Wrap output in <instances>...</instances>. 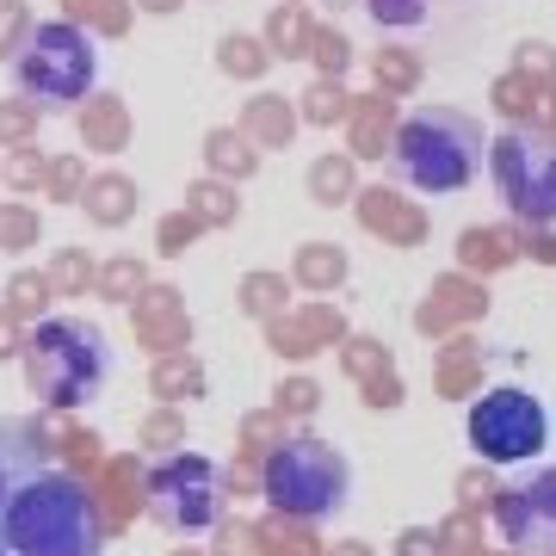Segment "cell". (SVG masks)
<instances>
[{
  "label": "cell",
  "mask_w": 556,
  "mask_h": 556,
  "mask_svg": "<svg viewBox=\"0 0 556 556\" xmlns=\"http://www.w3.org/2000/svg\"><path fill=\"white\" fill-rule=\"evenodd\" d=\"M13 556H100V514L75 477H31L0 514Z\"/></svg>",
  "instance_id": "6da1fadb"
},
{
  "label": "cell",
  "mask_w": 556,
  "mask_h": 556,
  "mask_svg": "<svg viewBox=\"0 0 556 556\" xmlns=\"http://www.w3.org/2000/svg\"><path fill=\"white\" fill-rule=\"evenodd\" d=\"M482 167V130L464 112L427 105L396 130V174L420 192H457Z\"/></svg>",
  "instance_id": "7a4b0ae2"
},
{
  "label": "cell",
  "mask_w": 556,
  "mask_h": 556,
  "mask_svg": "<svg viewBox=\"0 0 556 556\" xmlns=\"http://www.w3.org/2000/svg\"><path fill=\"white\" fill-rule=\"evenodd\" d=\"M105 365H112V358H105V340H100V328H87V321L56 316L25 340V378H31V390H38L43 402H56V408L93 396L105 383Z\"/></svg>",
  "instance_id": "3957f363"
},
{
  "label": "cell",
  "mask_w": 556,
  "mask_h": 556,
  "mask_svg": "<svg viewBox=\"0 0 556 556\" xmlns=\"http://www.w3.org/2000/svg\"><path fill=\"white\" fill-rule=\"evenodd\" d=\"M93 75H100V56H93V43L80 38L75 25H38L20 43V56H13L20 93L38 105H75L93 87Z\"/></svg>",
  "instance_id": "277c9868"
},
{
  "label": "cell",
  "mask_w": 556,
  "mask_h": 556,
  "mask_svg": "<svg viewBox=\"0 0 556 556\" xmlns=\"http://www.w3.org/2000/svg\"><path fill=\"white\" fill-rule=\"evenodd\" d=\"M266 501L278 514L321 519L346 501V457L321 439H291L266 457Z\"/></svg>",
  "instance_id": "5b68a950"
},
{
  "label": "cell",
  "mask_w": 556,
  "mask_h": 556,
  "mask_svg": "<svg viewBox=\"0 0 556 556\" xmlns=\"http://www.w3.org/2000/svg\"><path fill=\"white\" fill-rule=\"evenodd\" d=\"M149 507L167 532H211L229 507L223 470L211 457H167L155 477H149Z\"/></svg>",
  "instance_id": "8992f818"
},
{
  "label": "cell",
  "mask_w": 556,
  "mask_h": 556,
  "mask_svg": "<svg viewBox=\"0 0 556 556\" xmlns=\"http://www.w3.org/2000/svg\"><path fill=\"white\" fill-rule=\"evenodd\" d=\"M551 439V415L532 390H489V396L470 408V445H477L489 464H519V457H538Z\"/></svg>",
  "instance_id": "52a82bcc"
},
{
  "label": "cell",
  "mask_w": 556,
  "mask_h": 556,
  "mask_svg": "<svg viewBox=\"0 0 556 556\" xmlns=\"http://www.w3.org/2000/svg\"><path fill=\"white\" fill-rule=\"evenodd\" d=\"M501 199L526 223H556V137L544 130H507L495 142Z\"/></svg>",
  "instance_id": "ba28073f"
},
{
  "label": "cell",
  "mask_w": 556,
  "mask_h": 556,
  "mask_svg": "<svg viewBox=\"0 0 556 556\" xmlns=\"http://www.w3.org/2000/svg\"><path fill=\"white\" fill-rule=\"evenodd\" d=\"M501 526H507L519 551L556 556V470H544L532 489H514L507 507H501Z\"/></svg>",
  "instance_id": "9c48e42d"
},
{
  "label": "cell",
  "mask_w": 556,
  "mask_h": 556,
  "mask_svg": "<svg viewBox=\"0 0 556 556\" xmlns=\"http://www.w3.org/2000/svg\"><path fill=\"white\" fill-rule=\"evenodd\" d=\"M38 445L43 439H31V427L0 420V514L13 507V495H20L25 482L38 477Z\"/></svg>",
  "instance_id": "30bf717a"
},
{
  "label": "cell",
  "mask_w": 556,
  "mask_h": 556,
  "mask_svg": "<svg viewBox=\"0 0 556 556\" xmlns=\"http://www.w3.org/2000/svg\"><path fill=\"white\" fill-rule=\"evenodd\" d=\"M0 556H13V544H7V532H0Z\"/></svg>",
  "instance_id": "8fae6325"
}]
</instances>
